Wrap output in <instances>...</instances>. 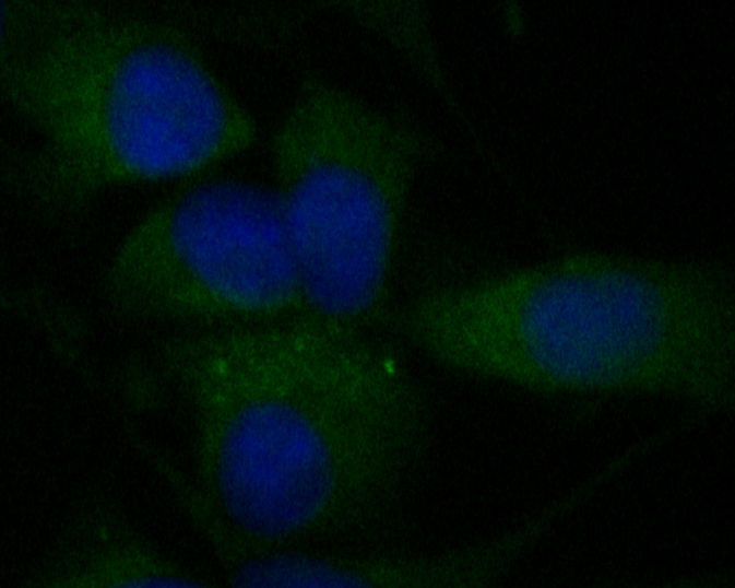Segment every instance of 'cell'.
Wrapping results in <instances>:
<instances>
[{
    "mask_svg": "<svg viewBox=\"0 0 735 588\" xmlns=\"http://www.w3.org/2000/svg\"><path fill=\"white\" fill-rule=\"evenodd\" d=\"M159 365L193 419L198 491L250 545L377 529L428 450V404L398 355L310 311L177 334Z\"/></svg>",
    "mask_w": 735,
    "mask_h": 588,
    "instance_id": "cell-1",
    "label": "cell"
},
{
    "mask_svg": "<svg viewBox=\"0 0 735 588\" xmlns=\"http://www.w3.org/2000/svg\"><path fill=\"white\" fill-rule=\"evenodd\" d=\"M407 338L458 373L545 395H735L730 268L577 252L425 292Z\"/></svg>",
    "mask_w": 735,
    "mask_h": 588,
    "instance_id": "cell-2",
    "label": "cell"
},
{
    "mask_svg": "<svg viewBox=\"0 0 735 588\" xmlns=\"http://www.w3.org/2000/svg\"><path fill=\"white\" fill-rule=\"evenodd\" d=\"M1 93L34 129L3 172L48 212L195 174L252 144L250 113L192 36L92 0H2Z\"/></svg>",
    "mask_w": 735,
    "mask_h": 588,
    "instance_id": "cell-3",
    "label": "cell"
},
{
    "mask_svg": "<svg viewBox=\"0 0 735 588\" xmlns=\"http://www.w3.org/2000/svg\"><path fill=\"white\" fill-rule=\"evenodd\" d=\"M434 140L321 79L273 137L274 192L306 310L368 332L384 318L408 193Z\"/></svg>",
    "mask_w": 735,
    "mask_h": 588,
    "instance_id": "cell-4",
    "label": "cell"
},
{
    "mask_svg": "<svg viewBox=\"0 0 735 588\" xmlns=\"http://www.w3.org/2000/svg\"><path fill=\"white\" fill-rule=\"evenodd\" d=\"M105 292L132 319L224 326L306 310L274 190L224 175L149 210L117 248Z\"/></svg>",
    "mask_w": 735,
    "mask_h": 588,
    "instance_id": "cell-5",
    "label": "cell"
},
{
    "mask_svg": "<svg viewBox=\"0 0 735 588\" xmlns=\"http://www.w3.org/2000/svg\"><path fill=\"white\" fill-rule=\"evenodd\" d=\"M27 588H201L212 586L168 556L99 487L80 498L45 555L21 580Z\"/></svg>",
    "mask_w": 735,
    "mask_h": 588,
    "instance_id": "cell-6",
    "label": "cell"
}]
</instances>
